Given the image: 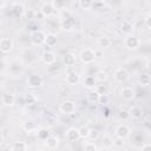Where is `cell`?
Returning a JSON list of instances; mask_svg holds the SVG:
<instances>
[{
	"label": "cell",
	"instance_id": "4dcf8cb0",
	"mask_svg": "<svg viewBox=\"0 0 151 151\" xmlns=\"http://www.w3.org/2000/svg\"><path fill=\"white\" fill-rule=\"evenodd\" d=\"M54 11L55 9H64L67 7V2L66 1H51Z\"/></svg>",
	"mask_w": 151,
	"mask_h": 151
},
{
	"label": "cell",
	"instance_id": "4fadbf2b",
	"mask_svg": "<svg viewBox=\"0 0 151 151\" xmlns=\"http://www.w3.org/2000/svg\"><path fill=\"white\" fill-rule=\"evenodd\" d=\"M41 84H42V79H41L40 76L32 74V76H29L28 79H27V85L31 86V87H39Z\"/></svg>",
	"mask_w": 151,
	"mask_h": 151
},
{
	"label": "cell",
	"instance_id": "7bdbcfd3",
	"mask_svg": "<svg viewBox=\"0 0 151 151\" xmlns=\"http://www.w3.org/2000/svg\"><path fill=\"white\" fill-rule=\"evenodd\" d=\"M98 151H109V149H106V147H100V149H98Z\"/></svg>",
	"mask_w": 151,
	"mask_h": 151
},
{
	"label": "cell",
	"instance_id": "b9f144b4",
	"mask_svg": "<svg viewBox=\"0 0 151 151\" xmlns=\"http://www.w3.org/2000/svg\"><path fill=\"white\" fill-rule=\"evenodd\" d=\"M2 143H4V137H2V134L0 133V146L2 145Z\"/></svg>",
	"mask_w": 151,
	"mask_h": 151
},
{
	"label": "cell",
	"instance_id": "60d3db41",
	"mask_svg": "<svg viewBox=\"0 0 151 151\" xmlns=\"http://www.w3.org/2000/svg\"><path fill=\"white\" fill-rule=\"evenodd\" d=\"M140 151H151V145H150L149 143H146V144H144V145L142 146V149H140Z\"/></svg>",
	"mask_w": 151,
	"mask_h": 151
},
{
	"label": "cell",
	"instance_id": "44dd1931",
	"mask_svg": "<svg viewBox=\"0 0 151 151\" xmlns=\"http://www.w3.org/2000/svg\"><path fill=\"white\" fill-rule=\"evenodd\" d=\"M107 79H109V73H107L106 71L99 70V71L97 72V74H96V80H97V81L104 84L105 81H107Z\"/></svg>",
	"mask_w": 151,
	"mask_h": 151
},
{
	"label": "cell",
	"instance_id": "484cf974",
	"mask_svg": "<svg viewBox=\"0 0 151 151\" xmlns=\"http://www.w3.org/2000/svg\"><path fill=\"white\" fill-rule=\"evenodd\" d=\"M132 29H133V25L131 22H129V21H123L122 22V32L123 33H125V34L129 35Z\"/></svg>",
	"mask_w": 151,
	"mask_h": 151
},
{
	"label": "cell",
	"instance_id": "ac0fdd59",
	"mask_svg": "<svg viewBox=\"0 0 151 151\" xmlns=\"http://www.w3.org/2000/svg\"><path fill=\"white\" fill-rule=\"evenodd\" d=\"M111 44H112L111 39H110L109 37H106V35L100 37V38H98V40H97V45H98V47H100V48H107V47L111 46Z\"/></svg>",
	"mask_w": 151,
	"mask_h": 151
},
{
	"label": "cell",
	"instance_id": "f546056e",
	"mask_svg": "<svg viewBox=\"0 0 151 151\" xmlns=\"http://www.w3.org/2000/svg\"><path fill=\"white\" fill-rule=\"evenodd\" d=\"M97 103H98V104H100V105L109 104V103H110V96H109L107 93L99 94V96H98V99H97Z\"/></svg>",
	"mask_w": 151,
	"mask_h": 151
},
{
	"label": "cell",
	"instance_id": "f1b7e54d",
	"mask_svg": "<svg viewBox=\"0 0 151 151\" xmlns=\"http://www.w3.org/2000/svg\"><path fill=\"white\" fill-rule=\"evenodd\" d=\"M150 81H151V79H150V76L147 73H143L139 77V84L142 86H149L150 85Z\"/></svg>",
	"mask_w": 151,
	"mask_h": 151
},
{
	"label": "cell",
	"instance_id": "d6a6232c",
	"mask_svg": "<svg viewBox=\"0 0 151 151\" xmlns=\"http://www.w3.org/2000/svg\"><path fill=\"white\" fill-rule=\"evenodd\" d=\"M24 17H25V19H27V20H32V19L35 18V11H34V9H31V8L25 9Z\"/></svg>",
	"mask_w": 151,
	"mask_h": 151
},
{
	"label": "cell",
	"instance_id": "d4e9b609",
	"mask_svg": "<svg viewBox=\"0 0 151 151\" xmlns=\"http://www.w3.org/2000/svg\"><path fill=\"white\" fill-rule=\"evenodd\" d=\"M37 136H38V138H39L40 140H46V139L51 136V133H50V131H48L47 129L41 127V129H39V130H38Z\"/></svg>",
	"mask_w": 151,
	"mask_h": 151
},
{
	"label": "cell",
	"instance_id": "3957f363",
	"mask_svg": "<svg viewBox=\"0 0 151 151\" xmlns=\"http://www.w3.org/2000/svg\"><path fill=\"white\" fill-rule=\"evenodd\" d=\"M124 45H125V47L129 48V50H137V48L140 46V40H139V38H137L136 35L129 34V35H126V38H125V40H124Z\"/></svg>",
	"mask_w": 151,
	"mask_h": 151
},
{
	"label": "cell",
	"instance_id": "1f68e13d",
	"mask_svg": "<svg viewBox=\"0 0 151 151\" xmlns=\"http://www.w3.org/2000/svg\"><path fill=\"white\" fill-rule=\"evenodd\" d=\"M78 5H79V7H80L81 9H90V8L93 6V2L90 1V0H80V1L78 2Z\"/></svg>",
	"mask_w": 151,
	"mask_h": 151
},
{
	"label": "cell",
	"instance_id": "f6af8a7d",
	"mask_svg": "<svg viewBox=\"0 0 151 151\" xmlns=\"http://www.w3.org/2000/svg\"><path fill=\"white\" fill-rule=\"evenodd\" d=\"M0 26H1V19H0Z\"/></svg>",
	"mask_w": 151,
	"mask_h": 151
},
{
	"label": "cell",
	"instance_id": "d6986e66",
	"mask_svg": "<svg viewBox=\"0 0 151 151\" xmlns=\"http://www.w3.org/2000/svg\"><path fill=\"white\" fill-rule=\"evenodd\" d=\"M45 44L50 47H53L58 44V38L55 34L53 33H50V34H46V40H45Z\"/></svg>",
	"mask_w": 151,
	"mask_h": 151
},
{
	"label": "cell",
	"instance_id": "e575fe53",
	"mask_svg": "<svg viewBox=\"0 0 151 151\" xmlns=\"http://www.w3.org/2000/svg\"><path fill=\"white\" fill-rule=\"evenodd\" d=\"M84 151H98V146L93 143V142H87L85 144Z\"/></svg>",
	"mask_w": 151,
	"mask_h": 151
},
{
	"label": "cell",
	"instance_id": "d590c367",
	"mask_svg": "<svg viewBox=\"0 0 151 151\" xmlns=\"http://www.w3.org/2000/svg\"><path fill=\"white\" fill-rule=\"evenodd\" d=\"M106 90H107V87H106V85H104V84H100V85H96V86H94V91L98 93V96L106 93Z\"/></svg>",
	"mask_w": 151,
	"mask_h": 151
},
{
	"label": "cell",
	"instance_id": "603a6c76",
	"mask_svg": "<svg viewBox=\"0 0 151 151\" xmlns=\"http://www.w3.org/2000/svg\"><path fill=\"white\" fill-rule=\"evenodd\" d=\"M12 151H27V145L25 142H15L12 144Z\"/></svg>",
	"mask_w": 151,
	"mask_h": 151
},
{
	"label": "cell",
	"instance_id": "6da1fadb",
	"mask_svg": "<svg viewBox=\"0 0 151 151\" xmlns=\"http://www.w3.org/2000/svg\"><path fill=\"white\" fill-rule=\"evenodd\" d=\"M97 58V52L92 48H84L79 54V59L83 64H91Z\"/></svg>",
	"mask_w": 151,
	"mask_h": 151
},
{
	"label": "cell",
	"instance_id": "2e32d148",
	"mask_svg": "<svg viewBox=\"0 0 151 151\" xmlns=\"http://www.w3.org/2000/svg\"><path fill=\"white\" fill-rule=\"evenodd\" d=\"M129 114H130L133 119H140V118L143 117L144 112H143V109H142V107H139V106H132V107L130 109V111H129Z\"/></svg>",
	"mask_w": 151,
	"mask_h": 151
},
{
	"label": "cell",
	"instance_id": "ab89813d",
	"mask_svg": "<svg viewBox=\"0 0 151 151\" xmlns=\"http://www.w3.org/2000/svg\"><path fill=\"white\" fill-rule=\"evenodd\" d=\"M124 145V139H120V138H114L113 139V146H117V147H123Z\"/></svg>",
	"mask_w": 151,
	"mask_h": 151
},
{
	"label": "cell",
	"instance_id": "277c9868",
	"mask_svg": "<svg viewBox=\"0 0 151 151\" xmlns=\"http://www.w3.org/2000/svg\"><path fill=\"white\" fill-rule=\"evenodd\" d=\"M59 110L64 114H72V113L76 112V103L72 101V100H64L60 104Z\"/></svg>",
	"mask_w": 151,
	"mask_h": 151
},
{
	"label": "cell",
	"instance_id": "ffe728a7",
	"mask_svg": "<svg viewBox=\"0 0 151 151\" xmlns=\"http://www.w3.org/2000/svg\"><path fill=\"white\" fill-rule=\"evenodd\" d=\"M63 63L66 65V66H72L74 65L76 63V55L73 53H66L64 57H63Z\"/></svg>",
	"mask_w": 151,
	"mask_h": 151
},
{
	"label": "cell",
	"instance_id": "4316f807",
	"mask_svg": "<svg viewBox=\"0 0 151 151\" xmlns=\"http://www.w3.org/2000/svg\"><path fill=\"white\" fill-rule=\"evenodd\" d=\"M12 8L14 9V12H15L17 14H19V15H24L25 7H24V5H22L21 2H14V4L12 5Z\"/></svg>",
	"mask_w": 151,
	"mask_h": 151
},
{
	"label": "cell",
	"instance_id": "ee69618b",
	"mask_svg": "<svg viewBox=\"0 0 151 151\" xmlns=\"http://www.w3.org/2000/svg\"><path fill=\"white\" fill-rule=\"evenodd\" d=\"M37 151H47V150H44V149H39V150H37Z\"/></svg>",
	"mask_w": 151,
	"mask_h": 151
},
{
	"label": "cell",
	"instance_id": "ba28073f",
	"mask_svg": "<svg viewBox=\"0 0 151 151\" xmlns=\"http://www.w3.org/2000/svg\"><path fill=\"white\" fill-rule=\"evenodd\" d=\"M65 137L68 142H77L80 139V134H79V129L77 127H70L66 130L65 132Z\"/></svg>",
	"mask_w": 151,
	"mask_h": 151
},
{
	"label": "cell",
	"instance_id": "83f0119b",
	"mask_svg": "<svg viewBox=\"0 0 151 151\" xmlns=\"http://www.w3.org/2000/svg\"><path fill=\"white\" fill-rule=\"evenodd\" d=\"M22 129H24L27 133H31V132H33V131L37 130V126H35V124H34L33 122H26V123H24Z\"/></svg>",
	"mask_w": 151,
	"mask_h": 151
},
{
	"label": "cell",
	"instance_id": "e0dca14e",
	"mask_svg": "<svg viewBox=\"0 0 151 151\" xmlns=\"http://www.w3.org/2000/svg\"><path fill=\"white\" fill-rule=\"evenodd\" d=\"M46 146L51 150H54L59 146V138L57 136H50L47 139H46Z\"/></svg>",
	"mask_w": 151,
	"mask_h": 151
},
{
	"label": "cell",
	"instance_id": "74e56055",
	"mask_svg": "<svg viewBox=\"0 0 151 151\" xmlns=\"http://www.w3.org/2000/svg\"><path fill=\"white\" fill-rule=\"evenodd\" d=\"M87 98H88V100L90 101H97V99H98V93L96 92V91H91L88 94H87Z\"/></svg>",
	"mask_w": 151,
	"mask_h": 151
},
{
	"label": "cell",
	"instance_id": "30bf717a",
	"mask_svg": "<svg viewBox=\"0 0 151 151\" xmlns=\"http://www.w3.org/2000/svg\"><path fill=\"white\" fill-rule=\"evenodd\" d=\"M40 13L46 17V18H50L54 14V8L52 6L51 2H44L41 6H40Z\"/></svg>",
	"mask_w": 151,
	"mask_h": 151
},
{
	"label": "cell",
	"instance_id": "836d02e7",
	"mask_svg": "<svg viewBox=\"0 0 151 151\" xmlns=\"http://www.w3.org/2000/svg\"><path fill=\"white\" fill-rule=\"evenodd\" d=\"M88 132H90V129L87 126H81L79 129V134H80V138L83 139H87L88 138Z\"/></svg>",
	"mask_w": 151,
	"mask_h": 151
},
{
	"label": "cell",
	"instance_id": "8d00e7d4",
	"mask_svg": "<svg viewBox=\"0 0 151 151\" xmlns=\"http://www.w3.org/2000/svg\"><path fill=\"white\" fill-rule=\"evenodd\" d=\"M98 137H99V132H98V130L90 129V132H88V138H87V139H90V140H96Z\"/></svg>",
	"mask_w": 151,
	"mask_h": 151
},
{
	"label": "cell",
	"instance_id": "9c48e42d",
	"mask_svg": "<svg viewBox=\"0 0 151 151\" xmlns=\"http://www.w3.org/2000/svg\"><path fill=\"white\" fill-rule=\"evenodd\" d=\"M40 59H41V61H42L45 65H52V64L55 63L57 57H55V54H54L53 52H51V51H46V52H44V53L41 54Z\"/></svg>",
	"mask_w": 151,
	"mask_h": 151
},
{
	"label": "cell",
	"instance_id": "9a60e30c",
	"mask_svg": "<svg viewBox=\"0 0 151 151\" xmlns=\"http://www.w3.org/2000/svg\"><path fill=\"white\" fill-rule=\"evenodd\" d=\"M80 81V76L77 72H70L66 76V83L70 85H77Z\"/></svg>",
	"mask_w": 151,
	"mask_h": 151
},
{
	"label": "cell",
	"instance_id": "52a82bcc",
	"mask_svg": "<svg viewBox=\"0 0 151 151\" xmlns=\"http://www.w3.org/2000/svg\"><path fill=\"white\" fill-rule=\"evenodd\" d=\"M13 40L11 38H2L0 39V52L1 53H9L13 50Z\"/></svg>",
	"mask_w": 151,
	"mask_h": 151
},
{
	"label": "cell",
	"instance_id": "cb8c5ba5",
	"mask_svg": "<svg viewBox=\"0 0 151 151\" xmlns=\"http://www.w3.org/2000/svg\"><path fill=\"white\" fill-rule=\"evenodd\" d=\"M96 83H97V80H96V78L92 77V76H87V77L85 78V80H84V85H85L86 88H94V86L97 85Z\"/></svg>",
	"mask_w": 151,
	"mask_h": 151
},
{
	"label": "cell",
	"instance_id": "f35d334b",
	"mask_svg": "<svg viewBox=\"0 0 151 151\" xmlns=\"http://www.w3.org/2000/svg\"><path fill=\"white\" fill-rule=\"evenodd\" d=\"M144 24H145V26H146L147 29H151V14H150V13L145 15V18H144Z\"/></svg>",
	"mask_w": 151,
	"mask_h": 151
},
{
	"label": "cell",
	"instance_id": "7402d4cb",
	"mask_svg": "<svg viewBox=\"0 0 151 151\" xmlns=\"http://www.w3.org/2000/svg\"><path fill=\"white\" fill-rule=\"evenodd\" d=\"M101 146L106 149H110L111 146H113V138L109 134H104L101 137Z\"/></svg>",
	"mask_w": 151,
	"mask_h": 151
},
{
	"label": "cell",
	"instance_id": "7a4b0ae2",
	"mask_svg": "<svg viewBox=\"0 0 151 151\" xmlns=\"http://www.w3.org/2000/svg\"><path fill=\"white\" fill-rule=\"evenodd\" d=\"M45 40H46V33L40 29L32 32L29 37V41L33 46H41L42 44H45Z\"/></svg>",
	"mask_w": 151,
	"mask_h": 151
},
{
	"label": "cell",
	"instance_id": "8fae6325",
	"mask_svg": "<svg viewBox=\"0 0 151 151\" xmlns=\"http://www.w3.org/2000/svg\"><path fill=\"white\" fill-rule=\"evenodd\" d=\"M74 27V21L71 18H64L60 20V28L65 32H71Z\"/></svg>",
	"mask_w": 151,
	"mask_h": 151
},
{
	"label": "cell",
	"instance_id": "8992f818",
	"mask_svg": "<svg viewBox=\"0 0 151 151\" xmlns=\"http://www.w3.org/2000/svg\"><path fill=\"white\" fill-rule=\"evenodd\" d=\"M114 133H116V137H117V138L125 139V138H127V137L130 136L131 130H130V127H129L126 124H120V125H118V126L116 127Z\"/></svg>",
	"mask_w": 151,
	"mask_h": 151
},
{
	"label": "cell",
	"instance_id": "7c38bea8",
	"mask_svg": "<svg viewBox=\"0 0 151 151\" xmlns=\"http://www.w3.org/2000/svg\"><path fill=\"white\" fill-rule=\"evenodd\" d=\"M120 96H122V98L124 100L130 101V100H133L134 99V96L136 94H134L133 88H131V87H123L122 91H120Z\"/></svg>",
	"mask_w": 151,
	"mask_h": 151
},
{
	"label": "cell",
	"instance_id": "5b68a950",
	"mask_svg": "<svg viewBox=\"0 0 151 151\" xmlns=\"http://www.w3.org/2000/svg\"><path fill=\"white\" fill-rule=\"evenodd\" d=\"M113 78H114V80H116L118 84H124V83L127 81V79H129V72H127L125 68L119 67V68H117V70L114 71Z\"/></svg>",
	"mask_w": 151,
	"mask_h": 151
},
{
	"label": "cell",
	"instance_id": "5bb4252c",
	"mask_svg": "<svg viewBox=\"0 0 151 151\" xmlns=\"http://www.w3.org/2000/svg\"><path fill=\"white\" fill-rule=\"evenodd\" d=\"M15 100H17V98L13 93H5L1 97V101L5 106H13L15 104Z\"/></svg>",
	"mask_w": 151,
	"mask_h": 151
}]
</instances>
